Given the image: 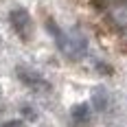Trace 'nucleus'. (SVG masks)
Listing matches in <instances>:
<instances>
[{"label": "nucleus", "mask_w": 127, "mask_h": 127, "mask_svg": "<svg viewBox=\"0 0 127 127\" xmlns=\"http://www.w3.org/2000/svg\"><path fill=\"white\" fill-rule=\"evenodd\" d=\"M15 75H18V79L24 83L26 88L35 90V92H48V90H51V83L39 75L37 70H33V68H29V66H18V68H15Z\"/></svg>", "instance_id": "obj_1"}, {"label": "nucleus", "mask_w": 127, "mask_h": 127, "mask_svg": "<svg viewBox=\"0 0 127 127\" xmlns=\"http://www.w3.org/2000/svg\"><path fill=\"white\" fill-rule=\"evenodd\" d=\"M9 22H11L13 31L20 35L22 39H29L31 37V31H33V22H31V15L26 9L22 7H15L9 11Z\"/></svg>", "instance_id": "obj_2"}, {"label": "nucleus", "mask_w": 127, "mask_h": 127, "mask_svg": "<svg viewBox=\"0 0 127 127\" xmlns=\"http://www.w3.org/2000/svg\"><path fill=\"white\" fill-rule=\"evenodd\" d=\"M66 35H68V53H66V55L72 57V59L86 57V53H88V39H86V35H83L79 29L68 31Z\"/></svg>", "instance_id": "obj_3"}, {"label": "nucleus", "mask_w": 127, "mask_h": 127, "mask_svg": "<svg viewBox=\"0 0 127 127\" xmlns=\"http://www.w3.org/2000/svg\"><path fill=\"white\" fill-rule=\"evenodd\" d=\"M107 13H110V20L121 31H127V0H114V2H110Z\"/></svg>", "instance_id": "obj_4"}, {"label": "nucleus", "mask_w": 127, "mask_h": 127, "mask_svg": "<svg viewBox=\"0 0 127 127\" xmlns=\"http://www.w3.org/2000/svg\"><path fill=\"white\" fill-rule=\"evenodd\" d=\"M107 92H105V88H94V92H92V107L96 110V112H105L107 110Z\"/></svg>", "instance_id": "obj_5"}, {"label": "nucleus", "mask_w": 127, "mask_h": 127, "mask_svg": "<svg viewBox=\"0 0 127 127\" xmlns=\"http://www.w3.org/2000/svg\"><path fill=\"white\" fill-rule=\"evenodd\" d=\"M72 118H75L77 123H88V118H90V105L88 103H79V105H75L72 107Z\"/></svg>", "instance_id": "obj_6"}, {"label": "nucleus", "mask_w": 127, "mask_h": 127, "mask_svg": "<svg viewBox=\"0 0 127 127\" xmlns=\"http://www.w3.org/2000/svg\"><path fill=\"white\" fill-rule=\"evenodd\" d=\"M22 114H24L29 121H35V118H37L35 110H33V107H29V105H22Z\"/></svg>", "instance_id": "obj_7"}, {"label": "nucleus", "mask_w": 127, "mask_h": 127, "mask_svg": "<svg viewBox=\"0 0 127 127\" xmlns=\"http://www.w3.org/2000/svg\"><path fill=\"white\" fill-rule=\"evenodd\" d=\"M2 127H24V123L22 121H7Z\"/></svg>", "instance_id": "obj_8"}, {"label": "nucleus", "mask_w": 127, "mask_h": 127, "mask_svg": "<svg viewBox=\"0 0 127 127\" xmlns=\"http://www.w3.org/2000/svg\"><path fill=\"white\" fill-rule=\"evenodd\" d=\"M0 44H2V42H0Z\"/></svg>", "instance_id": "obj_9"}, {"label": "nucleus", "mask_w": 127, "mask_h": 127, "mask_svg": "<svg viewBox=\"0 0 127 127\" xmlns=\"http://www.w3.org/2000/svg\"><path fill=\"white\" fill-rule=\"evenodd\" d=\"M112 2H114V0H112Z\"/></svg>", "instance_id": "obj_10"}]
</instances>
